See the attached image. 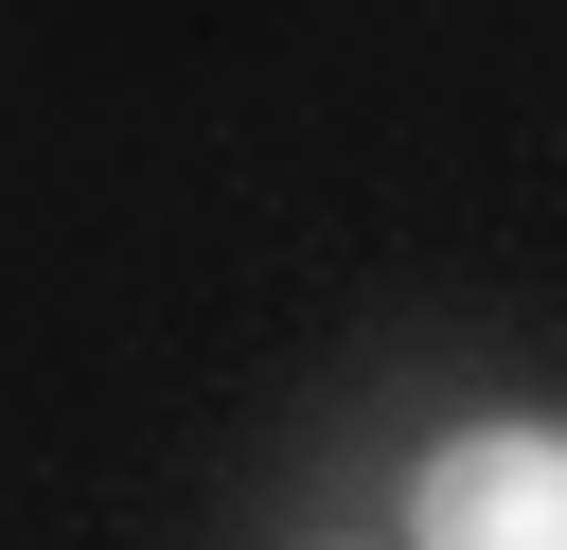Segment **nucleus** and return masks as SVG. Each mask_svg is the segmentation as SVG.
Segmentation results:
<instances>
[{"instance_id": "f257e3e1", "label": "nucleus", "mask_w": 567, "mask_h": 550, "mask_svg": "<svg viewBox=\"0 0 567 550\" xmlns=\"http://www.w3.org/2000/svg\"><path fill=\"white\" fill-rule=\"evenodd\" d=\"M408 550H567V426L549 408L443 426L425 479H408Z\"/></svg>"}]
</instances>
